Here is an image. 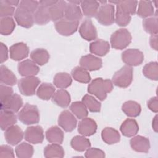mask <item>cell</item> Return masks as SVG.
I'll use <instances>...</instances> for the list:
<instances>
[{
  "mask_svg": "<svg viewBox=\"0 0 158 158\" xmlns=\"http://www.w3.org/2000/svg\"><path fill=\"white\" fill-rule=\"evenodd\" d=\"M67 2L65 1H57L54 5L48 8L51 20L57 22L64 17V12Z\"/></svg>",
  "mask_w": 158,
  "mask_h": 158,
  "instance_id": "20",
  "label": "cell"
},
{
  "mask_svg": "<svg viewBox=\"0 0 158 158\" xmlns=\"http://www.w3.org/2000/svg\"><path fill=\"white\" fill-rule=\"evenodd\" d=\"M98 22L101 25L108 26L115 21V7L112 4H103L99 6L95 15Z\"/></svg>",
  "mask_w": 158,
  "mask_h": 158,
  "instance_id": "5",
  "label": "cell"
},
{
  "mask_svg": "<svg viewBox=\"0 0 158 158\" xmlns=\"http://www.w3.org/2000/svg\"><path fill=\"white\" fill-rule=\"evenodd\" d=\"M19 120L25 125L38 123L40 121V113L36 106L26 103L17 115Z\"/></svg>",
  "mask_w": 158,
  "mask_h": 158,
  "instance_id": "2",
  "label": "cell"
},
{
  "mask_svg": "<svg viewBox=\"0 0 158 158\" xmlns=\"http://www.w3.org/2000/svg\"><path fill=\"white\" fill-rule=\"evenodd\" d=\"M48 8L49 7L39 5L33 14V19L35 23L43 25L48 23L51 20Z\"/></svg>",
  "mask_w": 158,
  "mask_h": 158,
  "instance_id": "30",
  "label": "cell"
},
{
  "mask_svg": "<svg viewBox=\"0 0 158 158\" xmlns=\"http://www.w3.org/2000/svg\"><path fill=\"white\" fill-rule=\"evenodd\" d=\"M39 6L38 1H31V0H23L20 1L19 4V7L28 10L32 14L36 11Z\"/></svg>",
  "mask_w": 158,
  "mask_h": 158,
  "instance_id": "48",
  "label": "cell"
},
{
  "mask_svg": "<svg viewBox=\"0 0 158 158\" xmlns=\"http://www.w3.org/2000/svg\"><path fill=\"white\" fill-rule=\"evenodd\" d=\"M4 1L9 5L12 6L13 7L19 6V4L20 3L19 1H16V0H4Z\"/></svg>",
  "mask_w": 158,
  "mask_h": 158,
  "instance_id": "57",
  "label": "cell"
},
{
  "mask_svg": "<svg viewBox=\"0 0 158 158\" xmlns=\"http://www.w3.org/2000/svg\"><path fill=\"white\" fill-rule=\"evenodd\" d=\"M13 94V89L6 85H0V99L1 101L4 99L5 98H7L8 96H10Z\"/></svg>",
  "mask_w": 158,
  "mask_h": 158,
  "instance_id": "51",
  "label": "cell"
},
{
  "mask_svg": "<svg viewBox=\"0 0 158 158\" xmlns=\"http://www.w3.org/2000/svg\"><path fill=\"white\" fill-rule=\"evenodd\" d=\"M131 17L130 15H128L122 12L120 9H117L115 21L118 25L120 27L127 26L131 21Z\"/></svg>",
  "mask_w": 158,
  "mask_h": 158,
  "instance_id": "46",
  "label": "cell"
},
{
  "mask_svg": "<svg viewBox=\"0 0 158 158\" xmlns=\"http://www.w3.org/2000/svg\"><path fill=\"white\" fill-rule=\"evenodd\" d=\"M25 139L31 144H40L44 140L43 128L40 125L30 126L27 128L24 133Z\"/></svg>",
  "mask_w": 158,
  "mask_h": 158,
  "instance_id": "10",
  "label": "cell"
},
{
  "mask_svg": "<svg viewBox=\"0 0 158 158\" xmlns=\"http://www.w3.org/2000/svg\"><path fill=\"white\" fill-rule=\"evenodd\" d=\"M138 3L136 1H118L116 4L117 9L131 15L135 14Z\"/></svg>",
  "mask_w": 158,
  "mask_h": 158,
  "instance_id": "43",
  "label": "cell"
},
{
  "mask_svg": "<svg viewBox=\"0 0 158 158\" xmlns=\"http://www.w3.org/2000/svg\"><path fill=\"white\" fill-rule=\"evenodd\" d=\"M23 106V100L20 95L13 93L10 96L1 101V110H6L17 112Z\"/></svg>",
  "mask_w": 158,
  "mask_h": 158,
  "instance_id": "9",
  "label": "cell"
},
{
  "mask_svg": "<svg viewBox=\"0 0 158 158\" xmlns=\"http://www.w3.org/2000/svg\"><path fill=\"white\" fill-rule=\"evenodd\" d=\"M153 3H154L156 7H157V5H158V1H153Z\"/></svg>",
  "mask_w": 158,
  "mask_h": 158,
  "instance_id": "59",
  "label": "cell"
},
{
  "mask_svg": "<svg viewBox=\"0 0 158 158\" xmlns=\"http://www.w3.org/2000/svg\"><path fill=\"white\" fill-rule=\"evenodd\" d=\"M0 81L1 83L13 86L17 83V77L15 74L6 66L1 65L0 67Z\"/></svg>",
  "mask_w": 158,
  "mask_h": 158,
  "instance_id": "33",
  "label": "cell"
},
{
  "mask_svg": "<svg viewBox=\"0 0 158 158\" xmlns=\"http://www.w3.org/2000/svg\"><path fill=\"white\" fill-rule=\"evenodd\" d=\"M8 59V49L7 46L3 43L0 44V60L1 63L2 64L6 61Z\"/></svg>",
  "mask_w": 158,
  "mask_h": 158,
  "instance_id": "53",
  "label": "cell"
},
{
  "mask_svg": "<svg viewBox=\"0 0 158 158\" xmlns=\"http://www.w3.org/2000/svg\"><path fill=\"white\" fill-rule=\"evenodd\" d=\"M17 69L19 74L22 77L35 76L40 71L37 64L30 59H26L19 63Z\"/></svg>",
  "mask_w": 158,
  "mask_h": 158,
  "instance_id": "16",
  "label": "cell"
},
{
  "mask_svg": "<svg viewBox=\"0 0 158 158\" xmlns=\"http://www.w3.org/2000/svg\"><path fill=\"white\" fill-rule=\"evenodd\" d=\"M69 2L72 4H77V5H78L79 4L81 3V1H69Z\"/></svg>",
  "mask_w": 158,
  "mask_h": 158,
  "instance_id": "58",
  "label": "cell"
},
{
  "mask_svg": "<svg viewBox=\"0 0 158 158\" xmlns=\"http://www.w3.org/2000/svg\"><path fill=\"white\" fill-rule=\"evenodd\" d=\"M137 14L142 18H148L154 14V6L151 1H140L139 2Z\"/></svg>",
  "mask_w": 158,
  "mask_h": 158,
  "instance_id": "37",
  "label": "cell"
},
{
  "mask_svg": "<svg viewBox=\"0 0 158 158\" xmlns=\"http://www.w3.org/2000/svg\"><path fill=\"white\" fill-rule=\"evenodd\" d=\"M46 138L51 143L61 144L64 140V134L59 127L52 126L46 131Z\"/></svg>",
  "mask_w": 158,
  "mask_h": 158,
  "instance_id": "25",
  "label": "cell"
},
{
  "mask_svg": "<svg viewBox=\"0 0 158 158\" xmlns=\"http://www.w3.org/2000/svg\"><path fill=\"white\" fill-rule=\"evenodd\" d=\"M78 21H71L65 18L54 23L56 31L63 36H70L76 32L78 27Z\"/></svg>",
  "mask_w": 158,
  "mask_h": 158,
  "instance_id": "8",
  "label": "cell"
},
{
  "mask_svg": "<svg viewBox=\"0 0 158 158\" xmlns=\"http://www.w3.org/2000/svg\"><path fill=\"white\" fill-rule=\"evenodd\" d=\"M57 2V1H54V0H42L38 1L39 5L43 6L46 7H49L50 6L54 5Z\"/></svg>",
  "mask_w": 158,
  "mask_h": 158,
  "instance_id": "55",
  "label": "cell"
},
{
  "mask_svg": "<svg viewBox=\"0 0 158 158\" xmlns=\"http://www.w3.org/2000/svg\"><path fill=\"white\" fill-rule=\"evenodd\" d=\"M14 15L17 24L24 28L31 27L35 22L33 14L19 7L15 9Z\"/></svg>",
  "mask_w": 158,
  "mask_h": 158,
  "instance_id": "12",
  "label": "cell"
},
{
  "mask_svg": "<svg viewBox=\"0 0 158 158\" xmlns=\"http://www.w3.org/2000/svg\"><path fill=\"white\" fill-rule=\"evenodd\" d=\"M52 100L58 106L65 108L69 106L71 99L70 95L67 90L60 89L54 93Z\"/></svg>",
  "mask_w": 158,
  "mask_h": 158,
  "instance_id": "24",
  "label": "cell"
},
{
  "mask_svg": "<svg viewBox=\"0 0 158 158\" xmlns=\"http://www.w3.org/2000/svg\"><path fill=\"white\" fill-rule=\"evenodd\" d=\"M110 49V45L107 41L98 39L92 42L89 45V51L91 53L99 56H104L108 53Z\"/></svg>",
  "mask_w": 158,
  "mask_h": 158,
  "instance_id": "22",
  "label": "cell"
},
{
  "mask_svg": "<svg viewBox=\"0 0 158 158\" xmlns=\"http://www.w3.org/2000/svg\"><path fill=\"white\" fill-rule=\"evenodd\" d=\"M72 79L71 76L66 72H59L56 74L54 77V85L58 88L65 89L72 84Z\"/></svg>",
  "mask_w": 158,
  "mask_h": 158,
  "instance_id": "36",
  "label": "cell"
},
{
  "mask_svg": "<svg viewBox=\"0 0 158 158\" xmlns=\"http://www.w3.org/2000/svg\"><path fill=\"white\" fill-rule=\"evenodd\" d=\"M29 54V48L28 46L23 43H17L10 47V57L15 61H19L27 57Z\"/></svg>",
  "mask_w": 158,
  "mask_h": 158,
  "instance_id": "15",
  "label": "cell"
},
{
  "mask_svg": "<svg viewBox=\"0 0 158 158\" xmlns=\"http://www.w3.org/2000/svg\"><path fill=\"white\" fill-rule=\"evenodd\" d=\"M64 156V150L60 144L52 143L47 145L44 149V156L46 158H62Z\"/></svg>",
  "mask_w": 158,
  "mask_h": 158,
  "instance_id": "28",
  "label": "cell"
},
{
  "mask_svg": "<svg viewBox=\"0 0 158 158\" xmlns=\"http://www.w3.org/2000/svg\"><path fill=\"white\" fill-rule=\"evenodd\" d=\"M122 111L128 117H136L139 115L141 107L139 103L134 101H127L122 106Z\"/></svg>",
  "mask_w": 158,
  "mask_h": 158,
  "instance_id": "31",
  "label": "cell"
},
{
  "mask_svg": "<svg viewBox=\"0 0 158 158\" xmlns=\"http://www.w3.org/2000/svg\"><path fill=\"white\" fill-rule=\"evenodd\" d=\"M50 56L47 50L43 48H37L30 53L31 59L38 65L46 64L49 59Z\"/></svg>",
  "mask_w": 158,
  "mask_h": 158,
  "instance_id": "29",
  "label": "cell"
},
{
  "mask_svg": "<svg viewBox=\"0 0 158 158\" xmlns=\"http://www.w3.org/2000/svg\"><path fill=\"white\" fill-rule=\"evenodd\" d=\"M144 75L152 80H158V63L157 62H150L146 64L143 69Z\"/></svg>",
  "mask_w": 158,
  "mask_h": 158,
  "instance_id": "44",
  "label": "cell"
},
{
  "mask_svg": "<svg viewBox=\"0 0 158 158\" xmlns=\"http://www.w3.org/2000/svg\"><path fill=\"white\" fill-rule=\"evenodd\" d=\"M149 43L151 47L155 50H157V34L152 35L149 39Z\"/></svg>",
  "mask_w": 158,
  "mask_h": 158,
  "instance_id": "54",
  "label": "cell"
},
{
  "mask_svg": "<svg viewBox=\"0 0 158 158\" xmlns=\"http://www.w3.org/2000/svg\"><path fill=\"white\" fill-rule=\"evenodd\" d=\"M158 122H157V115H156L152 122V129L155 132H157L158 131Z\"/></svg>",
  "mask_w": 158,
  "mask_h": 158,
  "instance_id": "56",
  "label": "cell"
},
{
  "mask_svg": "<svg viewBox=\"0 0 158 158\" xmlns=\"http://www.w3.org/2000/svg\"><path fill=\"white\" fill-rule=\"evenodd\" d=\"M55 91L56 88L51 83H43L39 86L36 91V95L43 100H49L52 97Z\"/></svg>",
  "mask_w": 158,
  "mask_h": 158,
  "instance_id": "34",
  "label": "cell"
},
{
  "mask_svg": "<svg viewBox=\"0 0 158 158\" xmlns=\"http://www.w3.org/2000/svg\"><path fill=\"white\" fill-rule=\"evenodd\" d=\"M113 89V83L109 79L104 80L102 78H96L88 86V92L94 95L100 101H104L107 93Z\"/></svg>",
  "mask_w": 158,
  "mask_h": 158,
  "instance_id": "1",
  "label": "cell"
},
{
  "mask_svg": "<svg viewBox=\"0 0 158 158\" xmlns=\"http://www.w3.org/2000/svg\"><path fill=\"white\" fill-rule=\"evenodd\" d=\"M122 59L127 65L137 66L143 63L144 54L138 49H128L122 53Z\"/></svg>",
  "mask_w": 158,
  "mask_h": 158,
  "instance_id": "7",
  "label": "cell"
},
{
  "mask_svg": "<svg viewBox=\"0 0 158 158\" xmlns=\"http://www.w3.org/2000/svg\"><path fill=\"white\" fill-rule=\"evenodd\" d=\"M1 157H14L13 149L8 145H2L0 147Z\"/></svg>",
  "mask_w": 158,
  "mask_h": 158,
  "instance_id": "50",
  "label": "cell"
},
{
  "mask_svg": "<svg viewBox=\"0 0 158 158\" xmlns=\"http://www.w3.org/2000/svg\"><path fill=\"white\" fill-rule=\"evenodd\" d=\"M101 59L92 54H87L81 57L80 65L88 71H94L100 69L102 67Z\"/></svg>",
  "mask_w": 158,
  "mask_h": 158,
  "instance_id": "17",
  "label": "cell"
},
{
  "mask_svg": "<svg viewBox=\"0 0 158 158\" xmlns=\"http://www.w3.org/2000/svg\"><path fill=\"white\" fill-rule=\"evenodd\" d=\"M80 4L83 14L88 17H95L99 7V2L97 1L85 0L81 1Z\"/></svg>",
  "mask_w": 158,
  "mask_h": 158,
  "instance_id": "32",
  "label": "cell"
},
{
  "mask_svg": "<svg viewBox=\"0 0 158 158\" xmlns=\"http://www.w3.org/2000/svg\"><path fill=\"white\" fill-rule=\"evenodd\" d=\"M15 27L14 20L11 17H1L0 32L2 35H9L12 33Z\"/></svg>",
  "mask_w": 158,
  "mask_h": 158,
  "instance_id": "40",
  "label": "cell"
},
{
  "mask_svg": "<svg viewBox=\"0 0 158 158\" xmlns=\"http://www.w3.org/2000/svg\"><path fill=\"white\" fill-rule=\"evenodd\" d=\"M15 151L19 158H30L33 156L34 149L30 144L23 142L15 148Z\"/></svg>",
  "mask_w": 158,
  "mask_h": 158,
  "instance_id": "39",
  "label": "cell"
},
{
  "mask_svg": "<svg viewBox=\"0 0 158 158\" xmlns=\"http://www.w3.org/2000/svg\"><path fill=\"white\" fill-rule=\"evenodd\" d=\"M97 130L96 122L91 118L85 117L78 123V131L85 136H89L94 135Z\"/></svg>",
  "mask_w": 158,
  "mask_h": 158,
  "instance_id": "18",
  "label": "cell"
},
{
  "mask_svg": "<svg viewBox=\"0 0 158 158\" xmlns=\"http://www.w3.org/2000/svg\"><path fill=\"white\" fill-rule=\"evenodd\" d=\"M131 39V35L127 29L120 28L111 35L110 41L113 48L123 49L130 44Z\"/></svg>",
  "mask_w": 158,
  "mask_h": 158,
  "instance_id": "3",
  "label": "cell"
},
{
  "mask_svg": "<svg viewBox=\"0 0 158 158\" xmlns=\"http://www.w3.org/2000/svg\"><path fill=\"white\" fill-rule=\"evenodd\" d=\"M17 116L12 112L1 110L0 112V125L2 130H6L9 127L17 123Z\"/></svg>",
  "mask_w": 158,
  "mask_h": 158,
  "instance_id": "26",
  "label": "cell"
},
{
  "mask_svg": "<svg viewBox=\"0 0 158 158\" xmlns=\"http://www.w3.org/2000/svg\"><path fill=\"white\" fill-rule=\"evenodd\" d=\"M40 83V79L35 76L24 77L18 82L19 89L20 93L24 96H32L35 93Z\"/></svg>",
  "mask_w": 158,
  "mask_h": 158,
  "instance_id": "6",
  "label": "cell"
},
{
  "mask_svg": "<svg viewBox=\"0 0 158 158\" xmlns=\"http://www.w3.org/2000/svg\"><path fill=\"white\" fill-rule=\"evenodd\" d=\"M71 74L75 80L83 83H88L91 79L88 70L81 66L75 67L72 70Z\"/></svg>",
  "mask_w": 158,
  "mask_h": 158,
  "instance_id": "38",
  "label": "cell"
},
{
  "mask_svg": "<svg viewBox=\"0 0 158 158\" xmlns=\"http://www.w3.org/2000/svg\"><path fill=\"white\" fill-rule=\"evenodd\" d=\"M23 133L18 125H12L5 130L4 138L6 142L12 145L18 144L23 139Z\"/></svg>",
  "mask_w": 158,
  "mask_h": 158,
  "instance_id": "14",
  "label": "cell"
},
{
  "mask_svg": "<svg viewBox=\"0 0 158 158\" xmlns=\"http://www.w3.org/2000/svg\"><path fill=\"white\" fill-rule=\"evenodd\" d=\"M133 81V69L128 65H124L113 75L112 82L120 88H127Z\"/></svg>",
  "mask_w": 158,
  "mask_h": 158,
  "instance_id": "4",
  "label": "cell"
},
{
  "mask_svg": "<svg viewBox=\"0 0 158 158\" xmlns=\"http://www.w3.org/2000/svg\"><path fill=\"white\" fill-rule=\"evenodd\" d=\"M120 131L126 137H132L139 131V126L135 119L127 118L120 125Z\"/></svg>",
  "mask_w": 158,
  "mask_h": 158,
  "instance_id": "21",
  "label": "cell"
},
{
  "mask_svg": "<svg viewBox=\"0 0 158 158\" xmlns=\"http://www.w3.org/2000/svg\"><path fill=\"white\" fill-rule=\"evenodd\" d=\"M79 33L84 40L89 41L96 40L98 36L96 28L90 19H86L81 23Z\"/></svg>",
  "mask_w": 158,
  "mask_h": 158,
  "instance_id": "13",
  "label": "cell"
},
{
  "mask_svg": "<svg viewBox=\"0 0 158 158\" xmlns=\"http://www.w3.org/2000/svg\"><path fill=\"white\" fill-rule=\"evenodd\" d=\"M77 121L75 116L68 110L62 111L58 118L59 125L65 131L71 132L76 127Z\"/></svg>",
  "mask_w": 158,
  "mask_h": 158,
  "instance_id": "11",
  "label": "cell"
},
{
  "mask_svg": "<svg viewBox=\"0 0 158 158\" xmlns=\"http://www.w3.org/2000/svg\"><path fill=\"white\" fill-rule=\"evenodd\" d=\"M82 16L83 14L81 9L78 5L72 4L70 2H67L64 18L71 21L79 22V20L82 19Z\"/></svg>",
  "mask_w": 158,
  "mask_h": 158,
  "instance_id": "23",
  "label": "cell"
},
{
  "mask_svg": "<svg viewBox=\"0 0 158 158\" xmlns=\"http://www.w3.org/2000/svg\"><path fill=\"white\" fill-rule=\"evenodd\" d=\"M131 149L138 152L146 153L150 149V143L148 138L138 135L134 136L130 141Z\"/></svg>",
  "mask_w": 158,
  "mask_h": 158,
  "instance_id": "19",
  "label": "cell"
},
{
  "mask_svg": "<svg viewBox=\"0 0 158 158\" xmlns=\"http://www.w3.org/2000/svg\"><path fill=\"white\" fill-rule=\"evenodd\" d=\"M101 137L102 140L108 144H113L119 142L120 139V135L119 132L112 128L106 127L101 132Z\"/></svg>",
  "mask_w": 158,
  "mask_h": 158,
  "instance_id": "27",
  "label": "cell"
},
{
  "mask_svg": "<svg viewBox=\"0 0 158 158\" xmlns=\"http://www.w3.org/2000/svg\"><path fill=\"white\" fill-rule=\"evenodd\" d=\"M143 26L144 30L151 35H157L158 32V23L157 11L155 16L148 17L143 20Z\"/></svg>",
  "mask_w": 158,
  "mask_h": 158,
  "instance_id": "41",
  "label": "cell"
},
{
  "mask_svg": "<svg viewBox=\"0 0 158 158\" xmlns=\"http://www.w3.org/2000/svg\"><path fill=\"white\" fill-rule=\"evenodd\" d=\"M85 156L87 158H103L105 157V153L101 149L96 148H89L86 149Z\"/></svg>",
  "mask_w": 158,
  "mask_h": 158,
  "instance_id": "49",
  "label": "cell"
},
{
  "mask_svg": "<svg viewBox=\"0 0 158 158\" xmlns=\"http://www.w3.org/2000/svg\"><path fill=\"white\" fill-rule=\"evenodd\" d=\"M15 7L7 4L4 0L0 1V16L1 17H11L14 15Z\"/></svg>",
  "mask_w": 158,
  "mask_h": 158,
  "instance_id": "47",
  "label": "cell"
},
{
  "mask_svg": "<svg viewBox=\"0 0 158 158\" xmlns=\"http://www.w3.org/2000/svg\"><path fill=\"white\" fill-rule=\"evenodd\" d=\"M71 147L80 152L86 151L91 146L90 141L85 137V136H74L70 141Z\"/></svg>",
  "mask_w": 158,
  "mask_h": 158,
  "instance_id": "35",
  "label": "cell"
},
{
  "mask_svg": "<svg viewBox=\"0 0 158 158\" xmlns=\"http://www.w3.org/2000/svg\"><path fill=\"white\" fill-rule=\"evenodd\" d=\"M82 102L91 112H99L101 110V102L89 94H85L82 98Z\"/></svg>",
  "mask_w": 158,
  "mask_h": 158,
  "instance_id": "45",
  "label": "cell"
},
{
  "mask_svg": "<svg viewBox=\"0 0 158 158\" xmlns=\"http://www.w3.org/2000/svg\"><path fill=\"white\" fill-rule=\"evenodd\" d=\"M70 109L72 112L79 119H83L88 115L86 106L82 101H75L71 104Z\"/></svg>",
  "mask_w": 158,
  "mask_h": 158,
  "instance_id": "42",
  "label": "cell"
},
{
  "mask_svg": "<svg viewBox=\"0 0 158 158\" xmlns=\"http://www.w3.org/2000/svg\"><path fill=\"white\" fill-rule=\"evenodd\" d=\"M148 108L152 112L157 113L158 112V99L157 96H154L149 99L147 102Z\"/></svg>",
  "mask_w": 158,
  "mask_h": 158,
  "instance_id": "52",
  "label": "cell"
}]
</instances>
